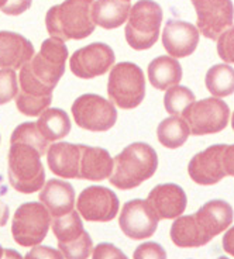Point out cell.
<instances>
[{"mask_svg": "<svg viewBox=\"0 0 234 259\" xmlns=\"http://www.w3.org/2000/svg\"><path fill=\"white\" fill-rule=\"evenodd\" d=\"M182 116L193 136L215 134L227 127L230 109L221 99L208 97L190 104Z\"/></svg>", "mask_w": 234, "mask_h": 259, "instance_id": "obj_9", "label": "cell"}, {"mask_svg": "<svg viewBox=\"0 0 234 259\" xmlns=\"http://www.w3.org/2000/svg\"><path fill=\"white\" fill-rule=\"evenodd\" d=\"M2 259H23V256L14 249H5V253H3Z\"/></svg>", "mask_w": 234, "mask_h": 259, "instance_id": "obj_40", "label": "cell"}, {"mask_svg": "<svg viewBox=\"0 0 234 259\" xmlns=\"http://www.w3.org/2000/svg\"><path fill=\"white\" fill-rule=\"evenodd\" d=\"M147 201L150 203L160 219L168 220L182 215L188 204V197L179 185L161 183L157 185L148 193Z\"/></svg>", "mask_w": 234, "mask_h": 259, "instance_id": "obj_17", "label": "cell"}, {"mask_svg": "<svg viewBox=\"0 0 234 259\" xmlns=\"http://www.w3.org/2000/svg\"><path fill=\"white\" fill-rule=\"evenodd\" d=\"M217 259H228V258H226V256H220V258H217Z\"/></svg>", "mask_w": 234, "mask_h": 259, "instance_id": "obj_44", "label": "cell"}, {"mask_svg": "<svg viewBox=\"0 0 234 259\" xmlns=\"http://www.w3.org/2000/svg\"><path fill=\"white\" fill-rule=\"evenodd\" d=\"M199 30L182 20H168L163 31V46L172 58H185L199 44Z\"/></svg>", "mask_w": 234, "mask_h": 259, "instance_id": "obj_16", "label": "cell"}, {"mask_svg": "<svg viewBox=\"0 0 234 259\" xmlns=\"http://www.w3.org/2000/svg\"><path fill=\"white\" fill-rule=\"evenodd\" d=\"M107 95L120 109H136L145 97V78L138 65L119 62L110 69Z\"/></svg>", "mask_w": 234, "mask_h": 259, "instance_id": "obj_6", "label": "cell"}, {"mask_svg": "<svg viewBox=\"0 0 234 259\" xmlns=\"http://www.w3.org/2000/svg\"><path fill=\"white\" fill-rule=\"evenodd\" d=\"M47 162L54 175L64 179H78L81 162L79 144H52L47 152Z\"/></svg>", "mask_w": 234, "mask_h": 259, "instance_id": "obj_21", "label": "cell"}, {"mask_svg": "<svg viewBox=\"0 0 234 259\" xmlns=\"http://www.w3.org/2000/svg\"><path fill=\"white\" fill-rule=\"evenodd\" d=\"M160 217L147 200L134 199L123 206L119 217L120 228L131 240H144L154 235Z\"/></svg>", "mask_w": 234, "mask_h": 259, "instance_id": "obj_13", "label": "cell"}, {"mask_svg": "<svg viewBox=\"0 0 234 259\" xmlns=\"http://www.w3.org/2000/svg\"><path fill=\"white\" fill-rule=\"evenodd\" d=\"M41 154L23 143H13L9 149V182L17 192L31 194L46 185V170L41 163Z\"/></svg>", "mask_w": 234, "mask_h": 259, "instance_id": "obj_4", "label": "cell"}, {"mask_svg": "<svg viewBox=\"0 0 234 259\" xmlns=\"http://www.w3.org/2000/svg\"><path fill=\"white\" fill-rule=\"evenodd\" d=\"M79 148H81V162H79L78 179L100 182L111 175L114 161L106 149L82 145V144H79Z\"/></svg>", "mask_w": 234, "mask_h": 259, "instance_id": "obj_20", "label": "cell"}, {"mask_svg": "<svg viewBox=\"0 0 234 259\" xmlns=\"http://www.w3.org/2000/svg\"><path fill=\"white\" fill-rule=\"evenodd\" d=\"M226 144H216L205 151L198 152L188 165L190 179L198 185H216L226 178V170L223 166V158L226 151Z\"/></svg>", "mask_w": 234, "mask_h": 259, "instance_id": "obj_15", "label": "cell"}, {"mask_svg": "<svg viewBox=\"0 0 234 259\" xmlns=\"http://www.w3.org/2000/svg\"><path fill=\"white\" fill-rule=\"evenodd\" d=\"M13 143L28 144L37 149L41 155L47 154L48 148L51 147L50 141H47L46 137L41 134L37 123H23L17 125L10 137V144Z\"/></svg>", "mask_w": 234, "mask_h": 259, "instance_id": "obj_29", "label": "cell"}, {"mask_svg": "<svg viewBox=\"0 0 234 259\" xmlns=\"http://www.w3.org/2000/svg\"><path fill=\"white\" fill-rule=\"evenodd\" d=\"M68 48L65 42L57 38H47L27 62L19 75L20 91L16 104L24 116H41L50 109L52 91L65 72Z\"/></svg>", "mask_w": 234, "mask_h": 259, "instance_id": "obj_1", "label": "cell"}, {"mask_svg": "<svg viewBox=\"0 0 234 259\" xmlns=\"http://www.w3.org/2000/svg\"><path fill=\"white\" fill-rule=\"evenodd\" d=\"M192 103H195V95L186 86H174L169 88L168 92L164 96V106L165 110L172 116L183 114V111L188 109Z\"/></svg>", "mask_w": 234, "mask_h": 259, "instance_id": "obj_30", "label": "cell"}, {"mask_svg": "<svg viewBox=\"0 0 234 259\" xmlns=\"http://www.w3.org/2000/svg\"><path fill=\"white\" fill-rule=\"evenodd\" d=\"M92 2H64L52 6L46 16L47 31L62 42L84 39L95 31L91 17Z\"/></svg>", "mask_w": 234, "mask_h": 259, "instance_id": "obj_3", "label": "cell"}, {"mask_svg": "<svg viewBox=\"0 0 234 259\" xmlns=\"http://www.w3.org/2000/svg\"><path fill=\"white\" fill-rule=\"evenodd\" d=\"M217 54L224 62L234 64V26L219 37Z\"/></svg>", "mask_w": 234, "mask_h": 259, "instance_id": "obj_32", "label": "cell"}, {"mask_svg": "<svg viewBox=\"0 0 234 259\" xmlns=\"http://www.w3.org/2000/svg\"><path fill=\"white\" fill-rule=\"evenodd\" d=\"M114 64V51L104 42H93L79 48L69 58V66L75 76L92 79L110 71Z\"/></svg>", "mask_w": 234, "mask_h": 259, "instance_id": "obj_11", "label": "cell"}, {"mask_svg": "<svg viewBox=\"0 0 234 259\" xmlns=\"http://www.w3.org/2000/svg\"><path fill=\"white\" fill-rule=\"evenodd\" d=\"M24 259H64V255L59 249H54L51 246L37 245L27 253Z\"/></svg>", "mask_w": 234, "mask_h": 259, "instance_id": "obj_35", "label": "cell"}, {"mask_svg": "<svg viewBox=\"0 0 234 259\" xmlns=\"http://www.w3.org/2000/svg\"><path fill=\"white\" fill-rule=\"evenodd\" d=\"M150 83L158 91H167L169 88L178 86L182 79V66L178 59L161 55L152 59L148 65Z\"/></svg>", "mask_w": 234, "mask_h": 259, "instance_id": "obj_24", "label": "cell"}, {"mask_svg": "<svg viewBox=\"0 0 234 259\" xmlns=\"http://www.w3.org/2000/svg\"><path fill=\"white\" fill-rule=\"evenodd\" d=\"M134 259H167V252L158 242H144L137 246Z\"/></svg>", "mask_w": 234, "mask_h": 259, "instance_id": "obj_33", "label": "cell"}, {"mask_svg": "<svg viewBox=\"0 0 234 259\" xmlns=\"http://www.w3.org/2000/svg\"><path fill=\"white\" fill-rule=\"evenodd\" d=\"M110 183L117 189L129 190L150 179L158 168L155 149L147 143H133L116 155Z\"/></svg>", "mask_w": 234, "mask_h": 259, "instance_id": "obj_2", "label": "cell"}, {"mask_svg": "<svg viewBox=\"0 0 234 259\" xmlns=\"http://www.w3.org/2000/svg\"><path fill=\"white\" fill-rule=\"evenodd\" d=\"M71 110L75 123L89 131H107L117 121L114 104L93 93L79 96L72 103Z\"/></svg>", "mask_w": 234, "mask_h": 259, "instance_id": "obj_10", "label": "cell"}, {"mask_svg": "<svg viewBox=\"0 0 234 259\" xmlns=\"http://www.w3.org/2000/svg\"><path fill=\"white\" fill-rule=\"evenodd\" d=\"M31 6V2H0V10H3L6 14H21L24 10Z\"/></svg>", "mask_w": 234, "mask_h": 259, "instance_id": "obj_36", "label": "cell"}, {"mask_svg": "<svg viewBox=\"0 0 234 259\" xmlns=\"http://www.w3.org/2000/svg\"><path fill=\"white\" fill-rule=\"evenodd\" d=\"M51 217L43 203H23L13 215L12 234L21 246H37L46 238Z\"/></svg>", "mask_w": 234, "mask_h": 259, "instance_id": "obj_7", "label": "cell"}, {"mask_svg": "<svg viewBox=\"0 0 234 259\" xmlns=\"http://www.w3.org/2000/svg\"><path fill=\"white\" fill-rule=\"evenodd\" d=\"M120 201L117 194L104 186H89L79 194L76 207L86 221H111L117 215Z\"/></svg>", "mask_w": 234, "mask_h": 259, "instance_id": "obj_14", "label": "cell"}, {"mask_svg": "<svg viewBox=\"0 0 234 259\" xmlns=\"http://www.w3.org/2000/svg\"><path fill=\"white\" fill-rule=\"evenodd\" d=\"M163 16V7L155 2H137L126 24L127 44L137 51L151 48L160 37Z\"/></svg>", "mask_w": 234, "mask_h": 259, "instance_id": "obj_5", "label": "cell"}, {"mask_svg": "<svg viewBox=\"0 0 234 259\" xmlns=\"http://www.w3.org/2000/svg\"><path fill=\"white\" fill-rule=\"evenodd\" d=\"M231 127L234 130V111H233V116H231Z\"/></svg>", "mask_w": 234, "mask_h": 259, "instance_id": "obj_42", "label": "cell"}, {"mask_svg": "<svg viewBox=\"0 0 234 259\" xmlns=\"http://www.w3.org/2000/svg\"><path fill=\"white\" fill-rule=\"evenodd\" d=\"M52 231L58 240V248L65 259H88L93 249V242L84 228L78 211H71L52 223Z\"/></svg>", "mask_w": 234, "mask_h": 259, "instance_id": "obj_8", "label": "cell"}, {"mask_svg": "<svg viewBox=\"0 0 234 259\" xmlns=\"http://www.w3.org/2000/svg\"><path fill=\"white\" fill-rule=\"evenodd\" d=\"M198 16V30L209 39H219L223 32L231 28L234 6L227 0H198L192 2Z\"/></svg>", "mask_w": 234, "mask_h": 259, "instance_id": "obj_12", "label": "cell"}, {"mask_svg": "<svg viewBox=\"0 0 234 259\" xmlns=\"http://www.w3.org/2000/svg\"><path fill=\"white\" fill-rule=\"evenodd\" d=\"M169 234L172 242L181 248H196V246L206 245L212 240L198 224L195 214L178 217L171 226Z\"/></svg>", "mask_w": 234, "mask_h": 259, "instance_id": "obj_25", "label": "cell"}, {"mask_svg": "<svg viewBox=\"0 0 234 259\" xmlns=\"http://www.w3.org/2000/svg\"><path fill=\"white\" fill-rule=\"evenodd\" d=\"M223 166L226 170V175L234 176V144L226 147L224 158H223Z\"/></svg>", "mask_w": 234, "mask_h": 259, "instance_id": "obj_37", "label": "cell"}, {"mask_svg": "<svg viewBox=\"0 0 234 259\" xmlns=\"http://www.w3.org/2000/svg\"><path fill=\"white\" fill-rule=\"evenodd\" d=\"M190 130L188 123L178 116H171L163 120L158 128H157V137L158 141L163 144L165 148L175 149L182 147L186 143Z\"/></svg>", "mask_w": 234, "mask_h": 259, "instance_id": "obj_27", "label": "cell"}, {"mask_svg": "<svg viewBox=\"0 0 234 259\" xmlns=\"http://www.w3.org/2000/svg\"><path fill=\"white\" fill-rule=\"evenodd\" d=\"M205 83L217 99L230 96L234 93V69L227 64L213 65L206 73Z\"/></svg>", "mask_w": 234, "mask_h": 259, "instance_id": "obj_28", "label": "cell"}, {"mask_svg": "<svg viewBox=\"0 0 234 259\" xmlns=\"http://www.w3.org/2000/svg\"><path fill=\"white\" fill-rule=\"evenodd\" d=\"M223 249L234 256V227H231L223 237Z\"/></svg>", "mask_w": 234, "mask_h": 259, "instance_id": "obj_38", "label": "cell"}, {"mask_svg": "<svg viewBox=\"0 0 234 259\" xmlns=\"http://www.w3.org/2000/svg\"><path fill=\"white\" fill-rule=\"evenodd\" d=\"M195 219L205 234L213 238L217 234L227 230L233 223V207L224 200H210L198 210Z\"/></svg>", "mask_w": 234, "mask_h": 259, "instance_id": "obj_22", "label": "cell"}, {"mask_svg": "<svg viewBox=\"0 0 234 259\" xmlns=\"http://www.w3.org/2000/svg\"><path fill=\"white\" fill-rule=\"evenodd\" d=\"M40 201L46 206L52 217L58 219L73 211L75 189L69 182L50 179L40 193Z\"/></svg>", "mask_w": 234, "mask_h": 259, "instance_id": "obj_19", "label": "cell"}, {"mask_svg": "<svg viewBox=\"0 0 234 259\" xmlns=\"http://www.w3.org/2000/svg\"><path fill=\"white\" fill-rule=\"evenodd\" d=\"M131 3L127 0H109V2H92L91 17L95 26L106 30L117 28L126 23L131 12Z\"/></svg>", "mask_w": 234, "mask_h": 259, "instance_id": "obj_23", "label": "cell"}, {"mask_svg": "<svg viewBox=\"0 0 234 259\" xmlns=\"http://www.w3.org/2000/svg\"><path fill=\"white\" fill-rule=\"evenodd\" d=\"M19 95V76L14 69H0V104L9 103Z\"/></svg>", "mask_w": 234, "mask_h": 259, "instance_id": "obj_31", "label": "cell"}, {"mask_svg": "<svg viewBox=\"0 0 234 259\" xmlns=\"http://www.w3.org/2000/svg\"><path fill=\"white\" fill-rule=\"evenodd\" d=\"M3 253H5V249L2 248V245H0V259L3 258Z\"/></svg>", "mask_w": 234, "mask_h": 259, "instance_id": "obj_41", "label": "cell"}, {"mask_svg": "<svg viewBox=\"0 0 234 259\" xmlns=\"http://www.w3.org/2000/svg\"><path fill=\"white\" fill-rule=\"evenodd\" d=\"M0 190H2V192H3V193L6 194V188H2V186H0Z\"/></svg>", "mask_w": 234, "mask_h": 259, "instance_id": "obj_43", "label": "cell"}, {"mask_svg": "<svg viewBox=\"0 0 234 259\" xmlns=\"http://www.w3.org/2000/svg\"><path fill=\"white\" fill-rule=\"evenodd\" d=\"M37 127L47 141H57L69 134L71 120L65 111L61 109H47L38 117Z\"/></svg>", "mask_w": 234, "mask_h": 259, "instance_id": "obj_26", "label": "cell"}, {"mask_svg": "<svg viewBox=\"0 0 234 259\" xmlns=\"http://www.w3.org/2000/svg\"><path fill=\"white\" fill-rule=\"evenodd\" d=\"M92 259H129L126 253L119 249L116 245L109 244V242H102L93 249V256Z\"/></svg>", "mask_w": 234, "mask_h": 259, "instance_id": "obj_34", "label": "cell"}, {"mask_svg": "<svg viewBox=\"0 0 234 259\" xmlns=\"http://www.w3.org/2000/svg\"><path fill=\"white\" fill-rule=\"evenodd\" d=\"M34 57L30 39L13 31H0V68L21 69Z\"/></svg>", "mask_w": 234, "mask_h": 259, "instance_id": "obj_18", "label": "cell"}, {"mask_svg": "<svg viewBox=\"0 0 234 259\" xmlns=\"http://www.w3.org/2000/svg\"><path fill=\"white\" fill-rule=\"evenodd\" d=\"M9 215H10V210L7 207L3 201L0 200V227L6 226L7 220H9Z\"/></svg>", "mask_w": 234, "mask_h": 259, "instance_id": "obj_39", "label": "cell"}]
</instances>
